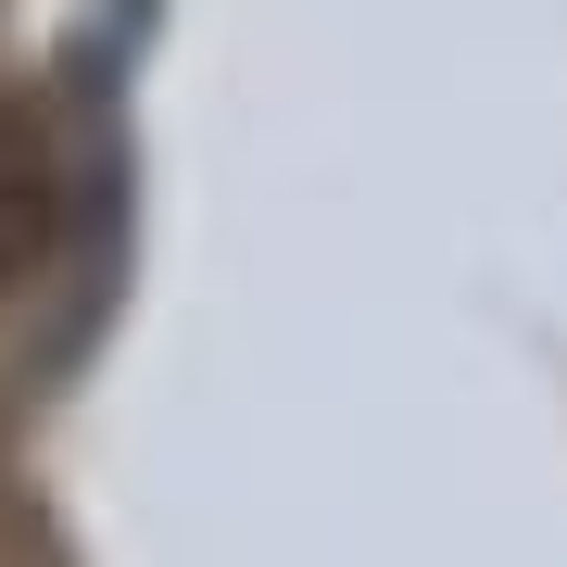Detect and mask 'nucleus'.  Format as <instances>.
<instances>
[{
    "instance_id": "1",
    "label": "nucleus",
    "mask_w": 567,
    "mask_h": 567,
    "mask_svg": "<svg viewBox=\"0 0 567 567\" xmlns=\"http://www.w3.org/2000/svg\"><path fill=\"white\" fill-rule=\"evenodd\" d=\"M51 227H63V164H51V126L25 114V102H0V290H13V278H39Z\"/></svg>"
}]
</instances>
